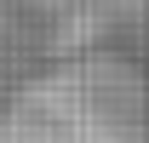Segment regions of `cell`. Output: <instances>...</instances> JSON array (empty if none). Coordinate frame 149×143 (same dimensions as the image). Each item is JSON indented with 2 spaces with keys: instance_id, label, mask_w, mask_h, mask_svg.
Masks as SVG:
<instances>
[{
  "instance_id": "1",
  "label": "cell",
  "mask_w": 149,
  "mask_h": 143,
  "mask_svg": "<svg viewBox=\"0 0 149 143\" xmlns=\"http://www.w3.org/2000/svg\"><path fill=\"white\" fill-rule=\"evenodd\" d=\"M0 143H80V132H74L69 115L57 109V97L35 80L17 103L0 115Z\"/></svg>"
}]
</instances>
